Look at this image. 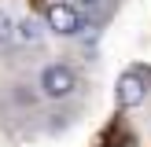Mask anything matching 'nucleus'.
Returning a JSON list of instances; mask_svg holds the SVG:
<instances>
[{
  "label": "nucleus",
  "instance_id": "obj_1",
  "mask_svg": "<svg viewBox=\"0 0 151 147\" xmlns=\"http://www.w3.org/2000/svg\"><path fill=\"white\" fill-rule=\"evenodd\" d=\"M78 85L81 77L70 63H48L37 74V96H44V99H70L78 92Z\"/></svg>",
  "mask_w": 151,
  "mask_h": 147
},
{
  "label": "nucleus",
  "instance_id": "obj_2",
  "mask_svg": "<svg viewBox=\"0 0 151 147\" xmlns=\"http://www.w3.org/2000/svg\"><path fill=\"white\" fill-rule=\"evenodd\" d=\"M44 22H48V29L55 37H81L88 26L85 11H81L78 4H70V0H52L48 7H44Z\"/></svg>",
  "mask_w": 151,
  "mask_h": 147
},
{
  "label": "nucleus",
  "instance_id": "obj_3",
  "mask_svg": "<svg viewBox=\"0 0 151 147\" xmlns=\"http://www.w3.org/2000/svg\"><path fill=\"white\" fill-rule=\"evenodd\" d=\"M147 99V74L144 70H125L118 77V107H140Z\"/></svg>",
  "mask_w": 151,
  "mask_h": 147
},
{
  "label": "nucleus",
  "instance_id": "obj_4",
  "mask_svg": "<svg viewBox=\"0 0 151 147\" xmlns=\"http://www.w3.org/2000/svg\"><path fill=\"white\" fill-rule=\"evenodd\" d=\"M41 37H44V29H41L37 19H22L19 26H15V41H22V44H37Z\"/></svg>",
  "mask_w": 151,
  "mask_h": 147
},
{
  "label": "nucleus",
  "instance_id": "obj_5",
  "mask_svg": "<svg viewBox=\"0 0 151 147\" xmlns=\"http://www.w3.org/2000/svg\"><path fill=\"white\" fill-rule=\"evenodd\" d=\"M15 37V22L7 19V11H0V44H7Z\"/></svg>",
  "mask_w": 151,
  "mask_h": 147
},
{
  "label": "nucleus",
  "instance_id": "obj_6",
  "mask_svg": "<svg viewBox=\"0 0 151 147\" xmlns=\"http://www.w3.org/2000/svg\"><path fill=\"white\" fill-rule=\"evenodd\" d=\"M103 4H107V0H78V7H81V11H100Z\"/></svg>",
  "mask_w": 151,
  "mask_h": 147
}]
</instances>
